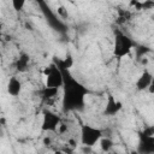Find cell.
<instances>
[{
  "mask_svg": "<svg viewBox=\"0 0 154 154\" xmlns=\"http://www.w3.org/2000/svg\"><path fill=\"white\" fill-rule=\"evenodd\" d=\"M111 154H120V153H118V152H112Z\"/></svg>",
  "mask_w": 154,
  "mask_h": 154,
  "instance_id": "25",
  "label": "cell"
},
{
  "mask_svg": "<svg viewBox=\"0 0 154 154\" xmlns=\"http://www.w3.org/2000/svg\"><path fill=\"white\" fill-rule=\"evenodd\" d=\"M102 138V130L91 126L89 124H83L81 126V143L82 146L94 147Z\"/></svg>",
  "mask_w": 154,
  "mask_h": 154,
  "instance_id": "3",
  "label": "cell"
},
{
  "mask_svg": "<svg viewBox=\"0 0 154 154\" xmlns=\"http://www.w3.org/2000/svg\"><path fill=\"white\" fill-rule=\"evenodd\" d=\"M60 69H65V70H70L73 65V58L71 55V53H66L65 58L63 60H59L58 63H55Z\"/></svg>",
  "mask_w": 154,
  "mask_h": 154,
  "instance_id": "12",
  "label": "cell"
},
{
  "mask_svg": "<svg viewBox=\"0 0 154 154\" xmlns=\"http://www.w3.org/2000/svg\"><path fill=\"white\" fill-rule=\"evenodd\" d=\"M136 43L130 36L117 30L114 32V45H113V55L118 59L126 57L134 48Z\"/></svg>",
  "mask_w": 154,
  "mask_h": 154,
  "instance_id": "2",
  "label": "cell"
},
{
  "mask_svg": "<svg viewBox=\"0 0 154 154\" xmlns=\"http://www.w3.org/2000/svg\"><path fill=\"white\" fill-rule=\"evenodd\" d=\"M43 144L45 146H49L51 144V138L49 137H45L43 138Z\"/></svg>",
  "mask_w": 154,
  "mask_h": 154,
  "instance_id": "21",
  "label": "cell"
},
{
  "mask_svg": "<svg viewBox=\"0 0 154 154\" xmlns=\"http://www.w3.org/2000/svg\"><path fill=\"white\" fill-rule=\"evenodd\" d=\"M153 78H154L153 75L148 70H144L140 75V77L137 78V81H136V88H137V90H141V91L142 90H148V88H149Z\"/></svg>",
  "mask_w": 154,
  "mask_h": 154,
  "instance_id": "8",
  "label": "cell"
},
{
  "mask_svg": "<svg viewBox=\"0 0 154 154\" xmlns=\"http://www.w3.org/2000/svg\"><path fill=\"white\" fill-rule=\"evenodd\" d=\"M135 57L137 60H141L142 58H146V54L150 52V48L148 46H144V45H136L135 48Z\"/></svg>",
  "mask_w": 154,
  "mask_h": 154,
  "instance_id": "11",
  "label": "cell"
},
{
  "mask_svg": "<svg viewBox=\"0 0 154 154\" xmlns=\"http://www.w3.org/2000/svg\"><path fill=\"white\" fill-rule=\"evenodd\" d=\"M69 143H70V146H71L72 148H75V147L77 146V143H76V141H75L73 138H71V140H69Z\"/></svg>",
  "mask_w": 154,
  "mask_h": 154,
  "instance_id": "22",
  "label": "cell"
},
{
  "mask_svg": "<svg viewBox=\"0 0 154 154\" xmlns=\"http://www.w3.org/2000/svg\"><path fill=\"white\" fill-rule=\"evenodd\" d=\"M148 91H149L150 94H154V78H153V81H152V83H150V85H149V88H148Z\"/></svg>",
  "mask_w": 154,
  "mask_h": 154,
  "instance_id": "20",
  "label": "cell"
},
{
  "mask_svg": "<svg viewBox=\"0 0 154 154\" xmlns=\"http://www.w3.org/2000/svg\"><path fill=\"white\" fill-rule=\"evenodd\" d=\"M140 136H154V125L147 126L142 132H140Z\"/></svg>",
  "mask_w": 154,
  "mask_h": 154,
  "instance_id": "16",
  "label": "cell"
},
{
  "mask_svg": "<svg viewBox=\"0 0 154 154\" xmlns=\"http://www.w3.org/2000/svg\"><path fill=\"white\" fill-rule=\"evenodd\" d=\"M58 90H59V89H57V88H48V87H45V88L41 90V96H42V99H45V100L53 99V97L57 96Z\"/></svg>",
  "mask_w": 154,
  "mask_h": 154,
  "instance_id": "14",
  "label": "cell"
},
{
  "mask_svg": "<svg viewBox=\"0 0 154 154\" xmlns=\"http://www.w3.org/2000/svg\"><path fill=\"white\" fill-rule=\"evenodd\" d=\"M11 5H12L13 10L19 11V10H23V7L25 6V1L24 0H12Z\"/></svg>",
  "mask_w": 154,
  "mask_h": 154,
  "instance_id": "15",
  "label": "cell"
},
{
  "mask_svg": "<svg viewBox=\"0 0 154 154\" xmlns=\"http://www.w3.org/2000/svg\"><path fill=\"white\" fill-rule=\"evenodd\" d=\"M46 76V87L48 88H57L59 89L64 84V77L63 71L59 69V66L55 63H52L49 66H47L43 71Z\"/></svg>",
  "mask_w": 154,
  "mask_h": 154,
  "instance_id": "4",
  "label": "cell"
},
{
  "mask_svg": "<svg viewBox=\"0 0 154 154\" xmlns=\"http://www.w3.org/2000/svg\"><path fill=\"white\" fill-rule=\"evenodd\" d=\"M29 63H30V57L26 54V53H22L19 54L17 61H16V69L17 71L19 72H25L28 70V66H29Z\"/></svg>",
  "mask_w": 154,
  "mask_h": 154,
  "instance_id": "10",
  "label": "cell"
},
{
  "mask_svg": "<svg viewBox=\"0 0 154 154\" xmlns=\"http://www.w3.org/2000/svg\"><path fill=\"white\" fill-rule=\"evenodd\" d=\"M60 69V67H59ZM63 71L64 84H63V109L64 112L83 111L85 103V96L89 94L87 87L77 81L70 70L60 69Z\"/></svg>",
  "mask_w": 154,
  "mask_h": 154,
  "instance_id": "1",
  "label": "cell"
},
{
  "mask_svg": "<svg viewBox=\"0 0 154 154\" xmlns=\"http://www.w3.org/2000/svg\"><path fill=\"white\" fill-rule=\"evenodd\" d=\"M99 143H100V148H101V150L103 153H109L112 150L113 146H114L113 141L111 138H108V137H102Z\"/></svg>",
  "mask_w": 154,
  "mask_h": 154,
  "instance_id": "13",
  "label": "cell"
},
{
  "mask_svg": "<svg viewBox=\"0 0 154 154\" xmlns=\"http://www.w3.org/2000/svg\"><path fill=\"white\" fill-rule=\"evenodd\" d=\"M58 131H59V134H64V132H66V131H67V125L64 124V123H61V124L59 125V128H58Z\"/></svg>",
  "mask_w": 154,
  "mask_h": 154,
  "instance_id": "17",
  "label": "cell"
},
{
  "mask_svg": "<svg viewBox=\"0 0 154 154\" xmlns=\"http://www.w3.org/2000/svg\"><path fill=\"white\" fill-rule=\"evenodd\" d=\"M150 7H154V2H150V1L142 2V8H150Z\"/></svg>",
  "mask_w": 154,
  "mask_h": 154,
  "instance_id": "18",
  "label": "cell"
},
{
  "mask_svg": "<svg viewBox=\"0 0 154 154\" xmlns=\"http://www.w3.org/2000/svg\"><path fill=\"white\" fill-rule=\"evenodd\" d=\"M130 154H140L138 152H132V153H130Z\"/></svg>",
  "mask_w": 154,
  "mask_h": 154,
  "instance_id": "26",
  "label": "cell"
},
{
  "mask_svg": "<svg viewBox=\"0 0 154 154\" xmlns=\"http://www.w3.org/2000/svg\"><path fill=\"white\" fill-rule=\"evenodd\" d=\"M54 154H65V153H64L63 150H55V152H54Z\"/></svg>",
  "mask_w": 154,
  "mask_h": 154,
  "instance_id": "24",
  "label": "cell"
},
{
  "mask_svg": "<svg viewBox=\"0 0 154 154\" xmlns=\"http://www.w3.org/2000/svg\"><path fill=\"white\" fill-rule=\"evenodd\" d=\"M140 61H141V63H142V64H143V65H146V64H147V63H148V59H147V58H142V59H141V60H140Z\"/></svg>",
  "mask_w": 154,
  "mask_h": 154,
  "instance_id": "23",
  "label": "cell"
},
{
  "mask_svg": "<svg viewBox=\"0 0 154 154\" xmlns=\"http://www.w3.org/2000/svg\"><path fill=\"white\" fill-rule=\"evenodd\" d=\"M136 152L140 154H154V136H140Z\"/></svg>",
  "mask_w": 154,
  "mask_h": 154,
  "instance_id": "7",
  "label": "cell"
},
{
  "mask_svg": "<svg viewBox=\"0 0 154 154\" xmlns=\"http://www.w3.org/2000/svg\"><path fill=\"white\" fill-rule=\"evenodd\" d=\"M60 124H61V118L59 114H57L51 109H45L42 112V124H41L42 131L54 132L58 130Z\"/></svg>",
  "mask_w": 154,
  "mask_h": 154,
  "instance_id": "5",
  "label": "cell"
},
{
  "mask_svg": "<svg viewBox=\"0 0 154 154\" xmlns=\"http://www.w3.org/2000/svg\"><path fill=\"white\" fill-rule=\"evenodd\" d=\"M20 91H22V82L16 77H11L7 83V93L11 96H18Z\"/></svg>",
  "mask_w": 154,
  "mask_h": 154,
  "instance_id": "9",
  "label": "cell"
},
{
  "mask_svg": "<svg viewBox=\"0 0 154 154\" xmlns=\"http://www.w3.org/2000/svg\"><path fill=\"white\" fill-rule=\"evenodd\" d=\"M58 12H59V14H60V16H63V17H65V16H66L65 7H63V6H60V7L58 8Z\"/></svg>",
  "mask_w": 154,
  "mask_h": 154,
  "instance_id": "19",
  "label": "cell"
},
{
  "mask_svg": "<svg viewBox=\"0 0 154 154\" xmlns=\"http://www.w3.org/2000/svg\"><path fill=\"white\" fill-rule=\"evenodd\" d=\"M122 108H123V103L120 101L116 100L112 94H108L107 102H106V106H105V109H103V114L108 116V117H113V116L118 114Z\"/></svg>",
  "mask_w": 154,
  "mask_h": 154,
  "instance_id": "6",
  "label": "cell"
}]
</instances>
